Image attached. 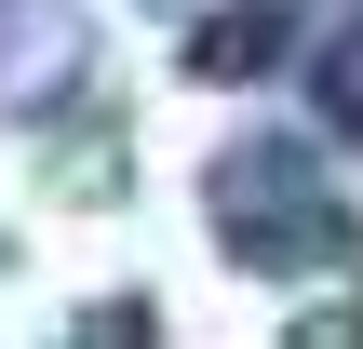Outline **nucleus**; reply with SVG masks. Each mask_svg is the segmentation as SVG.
Wrapping results in <instances>:
<instances>
[{
	"label": "nucleus",
	"mask_w": 363,
	"mask_h": 349,
	"mask_svg": "<svg viewBox=\"0 0 363 349\" xmlns=\"http://www.w3.org/2000/svg\"><path fill=\"white\" fill-rule=\"evenodd\" d=\"M256 54H283V13H229V27L202 40V67H256Z\"/></svg>",
	"instance_id": "nucleus-2"
},
{
	"label": "nucleus",
	"mask_w": 363,
	"mask_h": 349,
	"mask_svg": "<svg viewBox=\"0 0 363 349\" xmlns=\"http://www.w3.org/2000/svg\"><path fill=\"white\" fill-rule=\"evenodd\" d=\"M283 349H363V323H350V309H323V323H296Z\"/></svg>",
	"instance_id": "nucleus-3"
},
{
	"label": "nucleus",
	"mask_w": 363,
	"mask_h": 349,
	"mask_svg": "<svg viewBox=\"0 0 363 349\" xmlns=\"http://www.w3.org/2000/svg\"><path fill=\"white\" fill-rule=\"evenodd\" d=\"M216 215H229V229H242V242H256L269 269H337V242H350L337 188H323L310 161H283V148H269L256 175L229 161V175H216Z\"/></svg>",
	"instance_id": "nucleus-1"
}]
</instances>
